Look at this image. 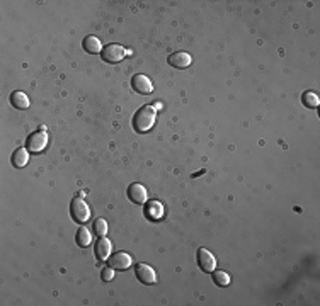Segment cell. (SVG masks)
Listing matches in <instances>:
<instances>
[{"instance_id":"ac0fdd59","label":"cell","mask_w":320,"mask_h":306,"mask_svg":"<svg viewBox=\"0 0 320 306\" xmlns=\"http://www.w3.org/2000/svg\"><path fill=\"white\" fill-rule=\"evenodd\" d=\"M303 104L307 106V108L315 109V108H317V106L320 104L318 95H317V94H313V92H305V94H303Z\"/></svg>"},{"instance_id":"5b68a950","label":"cell","mask_w":320,"mask_h":306,"mask_svg":"<svg viewBox=\"0 0 320 306\" xmlns=\"http://www.w3.org/2000/svg\"><path fill=\"white\" fill-rule=\"evenodd\" d=\"M134 274H136L138 281L143 282V284H154L157 281V274L154 267L147 266V264H138V266L134 267Z\"/></svg>"},{"instance_id":"d6986e66","label":"cell","mask_w":320,"mask_h":306,"mask_svg":"<svg viewBox=\"0 0 320 306\" xmlns=\"http://www.w3.org/2000/svg\"><path fill=\"white\" fill-rule=\"evenodd\" d=\"M92 230H94L97 236H106V233H108V223H106V220H103V218H99L94 223V226H92Z\"/></svg>"},{"instance_id":"2e32d148","label":"cell","mask_w":320,"mask_h":306,"mask_svg":"<svg viewBox=\"0 0 320 306\" xmlns=\"http://www.w3.org/2000/svg\"><path fill=\"white\" fill-rule=\"evenodd\" d=\"M90 242H92L90 231L87 230L85 226L78 228V231H77V243H78V247H89Z\"/></svg>"},{"instance_id":"30bf717a","label":"cell","mask_w":320,"mask_h":306,"mask_svg":"<svg viewBox=\"0 0 320 306\" xmlns=\"http://www.w3.org/2000/svg\"><path fill=\"white\" fill-rule=\"evenodd\" d=\"M193 62V58H191V55H188V53H184V51H177V53H174V55H170L169 57V65L170 67H174V68H188L189 65H191Z\"/></svg>"},{"instance_id":"9c48e42d","label":"cell","mask_w":320,"mask_h":306,"mask_svg":"<svg viewBox=\"0 0 320 306\" xmlns=\"http://www.w3.org/2000/svg\"><path fill=\"white\" fill-rule=\"evenodd\" d=\"M128 197L131 199L134 204H145L148 199L147 189L142 184H131L128 187Z\"/></svg>"},{"instance_id":"277c9868","label":"cell","mask_w":320,"mask_h":306,"mask_svg":"<svg viewBox=\"0 0 320 306\" xmlns=\"http://www.w3.org/2000/svg\"><path fill=\"white\" fill-rule=\"evenodd\" d=\"M128 55V49H124L121 44L109 43L103 48V60L108 63H119Z\"/></svg>"},{"instance_id":"8992f818","label":"cell","mask_w":320,"mask_h":306,"mask_svg":"<svg viewBox=\"0 0 320 306\" xmlns=\"http://www.w3.org/2000/svg\"><path fill=\"white\" fill-rule=\"evenodd\" d=\"M198 264L205 272H213L216 267V259L206 248H198Z\"/></svg>"},{"instance_id":"ba28073f","label":"cell","mask_w":320,"mask_h":306,"mask_svg":"<svg viewBox=\"0 0 320 306\" xmlns=\"http://www.w3.org/2000/svg\"><path fill=\"white\" fill-rule=\"evenodd\" d=\"M131 85H133V90L142 95H147L154 92V85H152L150 78L147 75H134L131 78Z\"/></svg>"},{"instance_id":"6da1fadb","label":"cell","mask_w":320,"mask_h":306,"mask_svg":"<svg viewBox=\"0 0 320 306\" xmlns=\"http://www.w3.org/2000/svg\"><path fill=\"white\" fill-rule=\"evenodd\" d=\"M157 119V109L154 106H143L133 116V128L136 133H147L154 128Z\"/></svg>"},{"instance_id":"52a82bcc","label":"cell","mask_w":320,"mask_h":306,"mask_svg":"<svg viewBox=\"0 0 320 306\" xmlns=\"http://www.w3.org/2000/svg\"><path fill=\"white\" fill-rule=\"evenodd\" d=\"M131 264H133L131 255L126 252H116L109 259V266L113 269H119V271H126V269L131 267Z\"/></svg>"},{"instance_id":"9a60e30c","label":"cell","mask_w":320,"mask_h":306,"mask_svg":"<svg viewBox=\"0 0 320 306\" xmlns=\"http://www.w3.org/2000/svg\"><path fill=\"white\" fill-rule=\"evenodd\" d=\"M145 215L148 218H152V220H159V218H162V215H164V206H162L160 202H157V201L148 202V208L145 210Z\"/></svg>"},{"instance_id":"7c38bea8","label":"cell","mask_w":320,"mask_h":306,"mask_svg":"<svg viewBox=\"0 0 320 306\" xmlns=\"http://www.w3.org/2000/svg\"><path fill=\"white\" fill-rule=\"evenodd\" d=\"M11 162L16 169H22V167L27 165V162H29V150H27V148H17V150L14 151Z\"/></svg>"},{"instance_id":"4fadbf2b","label":"cell","mask_w":320,"mask_h":306,"mask_svg":"<svg viewBox=\"0 0 320 306\" xmlns=\"http://www.w3.org/2000/svg\"><path fill=\"white\" fill-rule=\"evenodd\" d=\"M11 104L14 106L16 109H21V111H24L27 109L31 106V102H29V97H27L24 92H12L11 94Z\"/></svg>"},{"instance_id":"3957f363","label":"cell","mask_w":320,"mask_h":306,"mask_svg":"<svg viewBox=\"0 0 320 306\" xmlns=\"http://www.w3.org/2000/svg\"><path fill=\"white\" fill-rule=\"evenodd\" d=\"M46 145H48V133L46 129H39V131H34L27 138L26 148L29 150V153H39L43 151Z\"/></svg>"},{"instance_id":"5bb4252c","label":"cell","mask_w":320,"mask_h":306,"mask_svg":"<svg viewBox=\"0 0 320 306\" xmlns=\"http://www.w3.org/2000/svg\"><path fill=\"white\" fill-rule=\"evenodd\" d=\"M82 44H83V49L90 55H96V53H101V51H103V44H101V41L97 39L96 36H87Z\"/></svg>"},{"instance_id":"e0dca14e","label":"cell","mask_w":320,"mask_h":306,"mask_svg":"<svg viewBox=\"0 0 320 306\" xmlns=\"http://www.w3.org/2000/svg\"><path fill=\"white\" fill-rule=\"evenodd\" d=\"M213 281H215L216 286L225 287V286L230 284L232 279H230V276L226 274V272H223V271H213Z\"/></svg>"},{"instance_id":"8fae6325","label":"cell","mask_w":320,"mask_h":306,"mask_svg":"<svg viewBox=\"0 0 320 306\" xmlns=\"http://www.w3.org/2000/svg\"><path fill=\"white\" fill-rule=\"evenodd\" d=\"M111 248H113V245H111L109 238L99 236V240H97V243H96V257L103 262L108 261L109 255H111Z\"/></svg>"},{"instance_id":"ffe728a7","label":"cell","mask_w":320,"mask_h":306,"mask_svg":"<svg viewBox=\"0 0 320 306\" xmlns=\"http://www.w3.org/2000/svg\"><path fill=\"white\" fill-rule=\"evenodd\" d=\"M114 279V269L109 267V269H104L103 271V281L104 282H109Z\"/></svg>"},{"instance_id":"7a4b0ae2","label":"cell","mask_w":320,"mask_h":306,"mask_svg":"<svg viewBox=\"0 0 320 306\" xmlns=\"http://www.w3.org/2000/svg\"><path fill=\"white\" fill-rule=\"evenodd\" d=\"M70 215L73 218V221H77V223H85V221H89V218H90V208L87 206V202L83 201L80 196H77L72 199Z\"/></svg>"}]
</instances>
